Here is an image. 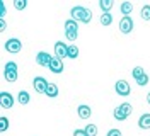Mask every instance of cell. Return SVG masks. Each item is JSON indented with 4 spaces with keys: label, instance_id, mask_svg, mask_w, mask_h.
Masks as SVG:
<instances>
[{
    "label": "cell",
    "instance_id": "4dcf8cb0",
    "mask_svg": "<svg viewBox=\"0 0 150 136\" xmlns=\"http://www.w3.org/2000/svg\"><path fill=\"white\" fill-rule=\"evenodd\" d=\"M5 29H7V22H5V20H4V19H0V31H2V32H4V31H5Z\"/></svg>",
    "mask_w": 150,
    "mask_h": 136
},
{
    "label": "cell",
    "instance_id": "cb8c5ba5",
    "mask_svg": "<svg viewBox=\"0 0 150 136\" xmlns=\"http://www.w3.org/2000/svg\"><path fill=\"white\" fill-rule=\"evenodd\" d=\"M28 5V0H14V7L17 10H24Z\"/></svg>",
    "mask_w": 150,
    "mask_h": 136
},
{
    "label": "cell",
    "instance_id": "7c38bea8",
    "mask_svg": "<svg viewBox=\"0 0 150 136\" xmlns=\"http://www.w3.org/2000/svg\"><path fill=\"white\" fill-rule=\"evenodd\" d=\"M77 112H79V118H80V119H89V118H91V114H92L91 107H89V106H85V104L79 106Z\"/></svg>",
    "mask_w": 150,
    "mask_h": 136
},
{
    "label": "cell",
    "instance_id": "d6986e66",
    "mask_svg": "<svg viewBox=\"0 0 150 136\" xmlns=\"http://www.w3.org/2000/svg\"><path fill=\"white\" fill-rule=\"evenodd\" d=\"M101 24H103V26H111V24H112L111 12H106V14H103V16H101Z\"/></svg>",
    "mask_w": 150,
    "mask_h": 136
},
{
    "label": "cell",
    "instance_id": "ba28073f",
    "mask_svg": "<svg viewBox=\"0 0 150 136\" xmlns=\"http://www.w3.org/2000/svg\"><path fill=\"white\" fill-rule=\"evenodd\" d=\"M55 56L56 58H60V60H63V58H68V46L65 43H56L55 44Z\"/></svg>",
    "mask_w": 150,
    "mask_h": 136
},
{
    "label": "cell",
    "instance_id": "6da1fadb",
    "mask_svg": "<svg viewBox=\"0 0 150 136\" xmlns=\"http://www.w3.org/2000/svg\"><path fill=\"white\" fill-rule=\"evenodd\" d=\"M70 14H72V19H74V20H80V22H84V24H89V22L92 20V10L84 9V7H80V5L74 7Z\"/></svg>",
    "mask_w": 150,
    "mask_h": 136
},
{
    "label": "cell",
    "instance_id": "ac0fdd59",
    "mask_svg": "<svg viewBox=\"0 0 150 136\" xmlns=\"http://www.w3.org/2000/svg\"><path fill=\"white\" fill-rule=\"evenodd\" d=\"M112 0H101L99 2V5H101V9H103V14H106V12H109V10L112 9Z\"/></svg>",
    "mask_w": 150,
    "mask_h": 136
},
{
    "label": "cell",
    "instance_id": "f1b7e54d",
    "mask_svg": "<svg viewBox=\"0 0 150 136\" xmlns=\"http://www.w3.org/2000/svg\"><path fill=\"white\" fill-rule=\"evenodd\" d=\"M108 136H123V135H121V131H120V129H111V131L108 133Z\"/></svg>",
    "mask_w": 150,
    "mask_h": 136
},
{
    "label": "cell",
    "instance_id": "9a60e30c",
    "mask_svg": "<svg viewBox=\"0 0 150 136\" xmlns=\"http://www.w3.org/2000/svg\"><path fill=\"white\" fill-rule=\"evenodd\" d=\"M131 10H133V4H131V2H123V4H121V14H123V17H130Z\"/></svg>",
    "mask_w": 150,
    "mask_h": 136
},
{
    "label": "cell",
    "instance_id": "277c9868",
    "mask_svg": "<svg viewBox=\"0 0 150 136\" xmlns=\"http://www.w3.org/2000/svg\"><path fill=\"white\" fill-rule=\"evenodd\" d=\"M21 49H22V43L19 41L17 37H10V39L5 41V51L16 54V53H19Z\"/></svg>",
    "mask_w": 150,
    "mask_h": 136
},
{
    "label": "cell",
    "instance_id": "8fae6325",
    "mask_svg": "<svg viewBox=\"0 0 150 136\" xmlns=\"http://www.w3.org/2000/svg\"><path fill=\"white\" fill-rule=\"evenodd\" d=\"M48 68H50L53 73H62L63 72V68H65V66H63V60H60V58L53 56V58H51V63H50Z\"/></svg>",
    "mask_w": 150,
    "mask_h": 136
},
{
    "label": "cell",
    "instance_id": "5bb4252c",
    "mask_svg": "<svg viewBox=\"0 0 150 136\" xmlns=\"http://www.w3.org/2000/svg\"><path fill=\"white\" fill-rule=\"evenodd\" d=\"M17 100H19V104L26 106V104H29V102H31V95H29L26 90H21L17 94Z\"/></svg>",
    "mask_w": 150,
    "mask_h": 136
},
{
    "label": "cell",
    "instance_id": "603a6c76",
    "mask_svg": "<svg viewBox=\"0 0 150 136\" xmlns=\"http://www.w3.org/2000/svg\"><path fill=\"white\" fill-rule=\"evenodd\" d=\"M131 75H133V78H135V80H138L140 77L145 75V72H143V68H142V66H137V68H133V73H131Z\"/></svg>",
    "mask_w": 150,
    "mask_h": 136
},
{
    "label": "cell",
    "instance_id": "30bf717a",
    "mask_svg": "<svg viewBox=\"0 0 150 136\" xmlns=\"http://www.w3.org/2000/svg\"><path fill=\"white\" fill-rule=\"evenodd\" d=\"M0 106L4 109H10L14 106V97L10 95L9 92H2L0 94Z\"/></svg>",
    "mask_w": 150,
    "mask_h": 136
},
{
    "label": "cell",
    "instance_id": "83f0119b",
    "mask_svg": "<svg viewBox=\"0 0 150 136\" xmlns=\"http://www.w3.org/2000/svg\"><path fill=\"white\" fill-rule=\"evenodd\" d=\"M65 36L68 41H75L77 39V32H74V31H65Z\"/></svg>",
    "mask_w": 150,
    "mask_h": 136
},
{
    "label": "cell",
    "instance_id": "d4e9b609",
    "mask_svg": "<svg viewBox=\"0 0 150 136\" xmlns=\"http://www.w3.org/2000/svg\"><path fill=\"white\" fill-rule=\"evenodd\" d=\"M9 129V119L7 118H0V131H7Z\"/></svg>",
    "mask_w": 150,
    "mask_h": 136
},
{
    "label": "cell",
    "instance_id": "1f68e13d",
    "mask_svg": "<svg viewBox=\"0 0 150 136\" xmlns=\"http://www.w3.org/2000/svg\"><path fill=\"white\" fill-rule=\"evenodd\" d=\"M147 102H149V104H150V92H149V94H147Z\"/></svg>",
    "mask_w": 150,
    "mask_h": 136
},
{
    "label": "cell",
    "instance_id": "f546056e",
    "mask_svg": "<svg viewBox=\"0 0 150 136\" xmlns=\"http://www.w3.org/2000/svg\"><path fill=\"white\" fill-rule=\"evenodd\" d=\"M74 136H87V133H85V129H75Z\"/></svg>",
    "mask_w": 150,
    "mask_h": 136
},
{
    "label": "cell",
    "instance_id": "7402d4cb",
    "mask_svg": "<svg viewBox=\"0 0 150 136\" xmlns=\"http://www.w3.org/2000/svg\"><path fill=\"white\" fill-rule=\"evenodd\" d=\"M85 133H87V136H97V126L96 124H87Z\"/></svg>",
    "mask_w": 150,
    "mask_h": 136
},
{
    "label": "cell",
    "instance_id": "2e32d148",
    "mask_svg": "<svg viewBox=\"0 0 150 136\" xmlns=\"http://www.w3.org/2000/svg\"><path fill=\"white\" fill-rule=\"evenodd\" d=\"M45 95H48V97H56V95H58V87H56V83H51V82H50Z\"/></svg>",
    "mask_w": 150,
    "mask_h": 136
},
{
    "label": "cell",
    "instance_id": "5b68a950",
    "mask_svg": "<svg viewBox=\"0 0 150 136\" xmlns=\"http://www.w3.org/2000/svg\"><path fill=\"white\" fill-rule=\"evenodd\" d=\"M33 85H34V90L38 94H46V89H48V85H50V82L45 77H36L34 82H33Z\"/></svg>",
    "mask_w": 150,
    "mask_h": 136
},
{
    "label": "cell",
    "instance_id": "e0dca14e",
    "mask_svg": "<svg viewBox=\"0 0 150 136\" xmlns=\"http://www.w3.org/2000/svg\"><path fill=\"white\" fill-rule=\"evenodd\" d=\"M65 31H74V32H77V31H79V24H77V20L68 19V20L65 22Z\"/></svg>",
    "mask_w": 150,
    "mask_h": 136
},
{
    "label": "cell",
    "instance_id": "ffe728a7",
    "mask_svg": "<svg viewBox=\"0 0 150 136\" xmlns=\"http://www.w3.org/2000/svg\"><path fill=\"white\" fill-rule=\"evenodd\" d=\"M140 17L143 20H150V5H143L140 10Z\"/></svg>",
    "mask_w": 150,
    "mask_h": 136
},
{
    "label": "cell",
    "instance_id": "4316f807",
    "mask_svg": "<svg viewBox=\"0 0 150 136\" xmlns=\"http://www.w3.org/2000/svg\"><path fill=\"white\" fill-rule=\"evenodd\" d=\"M7 16V9H5V2L0 0V19H4Z\"/></svg>",
    "mask_w": 150,
    "mask_h": 136
},
{
    "label": "cell",
    "instance_id": "7a4b0ae2",
    "mask_svg": "<svg viewBox=\"0 0 150 136\" xmlns=\"http://www.w3.org/2000/svg\"><path fill=\"white\" fill-rule=\"evenodd\" d=\"M131 112H133V106L128 104V102H125V104H121V106H118L114 109V119L116 121H125V119L130 118Z\"/></svg>",
    "mask_w": 150,
    "mask_h": 136
},
{
    "label": "cell",
    "instance_id": "8992f818",
    "mask_svg": "<svg viewBox=\"0 0 150 136\" xmlns=\"http://www.w3.org/2000/svg\"><path fill=\"white\" fill-rule=\"evenodd\" d=\"M114 89H116V94L118 95H130V83L126 80H118L116 82V85H114Z\"/></svg>",
    "mask_w": 150,
    "mask_h": 136
},
{
    "label": "cell",
    "instance_id": "484cf974",
    "mask_svg": "<svg viewBox=\"0 0 150 136\" xmlns=\"http://www.w3.org/2000/svg\"><path fill=\"white\" fill-rule=\"evenodd\" d=\"M137 83H138V85H140V87H145V85H147V83H149V75H147V73H145V75H143V77H140V78H138V80H137Z\"/></svg>",
    "mask_w": 150,
    "mask_h": 136
},
{
    "label": "cell",
    "instance_id": "52a82bcc",
    "mask_svg": "<svg viewBox=\"0 0 150 136\" xmlns=\"http://www.w3.org/2000/svg\"><path fill=\"white\" fill-rule=\"evenodd\" d=\"M120 31L123 34H130L133 31V19L131 17H121L120 20Z\"/></svg>",
    "mask_w": 150,
    "mask_h": 136
},
{
    "label": "cell",
    "instance_id": "4fadbf2b",
    "mask_svg": "<svg viewBox=\"0 0 150 136\" xmlns=\"http://www.w3.org/2000/svg\"><path fill=\"white\" fill-rule=\"evenodd\" d=\"M138 128L142 129H150V114H142L140 119H138Z\"/></svg>",
    "mask_w": 150,
    "mask_h": 136
},
{
    "label": "cell",
    "instance_id": "3957f363",
    "mask_svg": "<svg viewBox=\"0 0 150 136\" xmlns=\"http://www.w3.org/2000/svg\"><path fill=\"white\" fill-rule=\"evenodd\" d=\"M4 78H5L7 82H17L19 73H17V63H16V61H9V63L5 65Z\"/></svg>",
    "mask_w": 150,
    "mask_h": 136
},
{
    "label": "cell",
    "instance_id": "44dd1931",
    "mask_svg": "<svg viewBox=\"0 0 150 136\" xmlns=\"http://www.w3.org/2000/svg\"><path fill=\"white\" fill-rule=\"evenodd\" d=\"M77 56H79V46L70 44V46H68V58H72V60H75Z\"/></svg>",
    "mask_w": 150,
    "mask_h": 136
},
{
    "label": "cell",
    "instance_id": "9c48e42d",
    "mask_svg": "<svg viewBox=\"0 0 150 136\" xmlns=\"http://www.w3.org/2000/svg\"><path fill=\"white\" fill-rule=\"evenodd\" d=\"M51 54H48L46 51H39V53L36 54V63L39 65V66H50V63H51Z\"/></svg>",
    "mask_w": 150,
    "mask_h": 136
}]
</instances>
